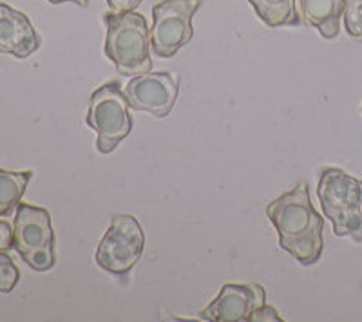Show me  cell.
I'll return each instance as SVG.
<instances>
[{"label": "cell", "instance_id": "5bb4252c", "mask_svg": "<svg viewBox=\"0 0 362 322\" xmlns=\"http://www.w3.org/2000/svg\"><path fill=\"white\" fill-rule=\"evenodd\" d=\"M344 25L354 40L362 42V0H344Z\"/></svg>", "mask_w": 362, "mask_h": 322}, {"label": "cell", "instance_id": "52a82bcc", "mask_svg": "<svg viewBox=\"0 0 362 322\" xmlns=\"http://www.w3.org/2000/svg\"><path fill=\"white\" fill-rule=\"evenodd\" d=\"M202 0H160L153 8L151 47L160 58H170L194 37L192 18Z\"/></svg>", "mask_w": 362, "mask_h": 322}, {"label": "cell", "instance_id": "7c38bea8", "mask_svg": "<svg viewBox=\"0 0 362 322\" xmlns=\"http://www.w3.org/2000/svg\"><path fill=\"white\" fill-rule=\"evenodd\" d=\"M31 178H33L31 170L13 172V170L0 169V217H8L17 210Z\"/></svg>", "mask_w": 362, "mask_h": 322}, {"label": "cell", "instance_id": "ac0fdd59", "mask_svg": "<svg viewBox=\"0 0 362 322\" xmlns=\"http://www.w3.org/2000/svg\"><path fill=\"white\" fill-rule=\"evenodd\" d=\"M141 2H144V0H107L109 8H111V11L115 13L136 11Z\"/></svg>", "mask_w": 362, "mask_h": 322}, {"label": "cell", "instance_id": "30bf717a", "mask_svg": "<svg viewBox=\"0 0 362 322\" xmlns=\"http://www.w3.org/2000/svg\"><path fill=\"white\" fill-rule=\"evenodd\" d=\"M42 38L35 25L22 11L0 4V53L15 58H29L40 47Z\"/></svg>", "mask_w": 362, "mask_h": 322}, {"label": "cell", "instance_id": "7a4b0ae2", "mask_svg": "<svg viewBox=\"0 0 362 322\" xmlns=\"http://www.w3.org/2000/svg\"><path fill=\"white\" fill-rule=\"evenodd\" d=\"M105 22V56L124 76L145 75L153 69L151 60V31L144 15L136 11L103 15Z\"/></svg>", "mask_w": 362, "mask_h": 322}, {"label": "cell", "instance_id": "2e32d148", "mask_svg": "<svg viewBox=\"0 0 362 322\" xmlns=\"http://www.w3.org/2000/svg\"><path fill=\"white\" fill-rule=\"evenodd\" d=\"M250 321L252 322H277V321H284V318L281 317V315L272 308V306L263 304L261 308H257V310L252 314Z\"/></svg>", "mask_w": 362, "mask_h": 322}, {"label": "cell", "instance_id": "5b68a950", "mask_svg": "<svg viewBox=\"0 0 362 322\" xmlns=\"http://www.w3.org/2000/svg\"><path fill=\"white\" fill-rule=\"evenodd\" d=\"M13 248L25 265L37 272H47L57 263L51 214L45 208L21 203L13 225Z\"/></svg>", "mask_w": 362, "mask_h": 322}, {"label": "cell", "instance_id": "d6986e66", "mask_svg": "<svg viewBox=\"0 0 362 322\" xmlns=\"http://www.w3.org/2000/svg\"><path fill=\"white\" fill-rule=\"evenodd\" d=\"M51 4H64V2H73V4H78L80 8H87L89 6V0H47Z\"/></svg>", "mask_w": 362, "mask_h": 322}, {"label": "cell", "instance_id": "4fadbf2b", "mask_svg": "<svg viewBox=\"0 0 362 322\" xmlns=\"http://www.w3.org/2000/svg\"><path fill=\"white\" fill-rule=\"evenodd\" d=\"M254 6L257 17L270 28L297 25L300 22L297 15V0H248Z\"/></svg>", "mask_w": 362, "mask_h": 322}, {"label": "cell", "instance_id": "8fae6325", "mask_svg": "<svg viewBox=\"0 0 362 322\" xmlns=\"http://www.w3.org/2000/svg\"><path fill=\"white\" fill-rule=\"evenodd\" d=\"M296 6L300 22L315 28L322 38L332 40L341 33L344 0H297Z\"/></svg>", "mask_w": 362, "mask_h": 322}, {"label": "cell", "instance_id": "e0dca14e", "mask_svg": "<svg viewBox=\"0 0 362 322\" xmlns=\"http://www.w3.org/2000/svg\"><path fill=\"white\" fill-rule=\"evenodd\" d=\"M13 248V228L8 221L0 219V252H8Z\"/></svg>", "mask_w": 362, "mask_h": 322}, {"label": "cell", "instance_id": "9a60e30c", "mask_svg": "<svg viewBox=\"0 0 362 322\" xmlns=\"http://www.w3.org/2000/svg\"><path fill=\"white\" fill-rule=\"evenodd\" d=\"M21 279L17 265L6 252H0V294H9Z\"/></svg>", "mask_w": 362, "mask_h": 322}, {"label": "cell", "instance_id": "9c48e42d", "mask_svg": "<svg viewBox=\"0 0 362 322\" xmlns=\"http://www.w3.org/2000/svg\"><path fill=\"white\" fill-rule=\"evenodd\" d=\"M267 304L261 285H225L218 297L199 311L198 318L210 322H250L252 314Z\"/></svg>", "mask_w": 362, "mask_h": 322}, {"label": "cell", "instance_id": "ba28073f", "mask_svg": "<svg viewBox=\"0 0 362 322\" xmlns=\"http://www.w3.org/2000/svg\"><path fill=\"white\" fill-rule=\"evenodd\" d=\"M124 95L129 107L134 111H147L156 118H165L173 111L180 95V82L169 71H156L132 76L125 85Z\"/></svg>", "mask_w": 362, "mask_h": 322}, {"label": "cell", "instance_id": "277c9868", "mask_svg": "<svg viewBox=\"0 0 362 322\" xmlns=\"http://www.w3.org/2000/svg\"><path fill=\"white\" fill-rule=\"evenodd\" d=\"M129 109V102L118 82L103 83L90 95L86 124L98 134V153H112L131 134L132 118Z\"/></svg>", "mask_w": 362, "mask_h": 322}, {"label": "cell", "instance_id": "6da1fadb", "mask_svg": "<svg viewBox=\"0 0 362 322\" xmlns=\"http://www.w3.org/2000/svg\"><path fill=\"white\" fill-rule=\"evenodd\" d=\"M267 215L279 234V246L293 256L303 266L321 259L325 239V219L313 208L306 183L268 203Z\"/></svg>", "mask_w": 362, "mask_h": 322}, {"label": "cell", "instance_id": "3957f363", "mask_svg": "<svg viewBox=\"0 0 362 322\" xmlns=\"http://www.w3.org/2000/svg\"><path fill=\"white\" fill-rule=\"evenodd\" d=\"M317 196L337 237L362 243V181L344 170L329 167L321 172Z\"/></svg>", "mask_w": 362, "mask_h": 322}, {"label": "cell", "instance_id": "8992f818", "mask_svg": "<svg viewBox=\"0 0 362 322\" xmlns=\"http://www.w3.org/2000/svg\"><path fill=\"white\" fill-rule=\"evenodd\" d=\"M145 236L138 219L131 214H115L96 250V265L115 275H127L144 254Z\"/></svg>", "mask_w": 362, "mask_h": 322}]
</instances>
